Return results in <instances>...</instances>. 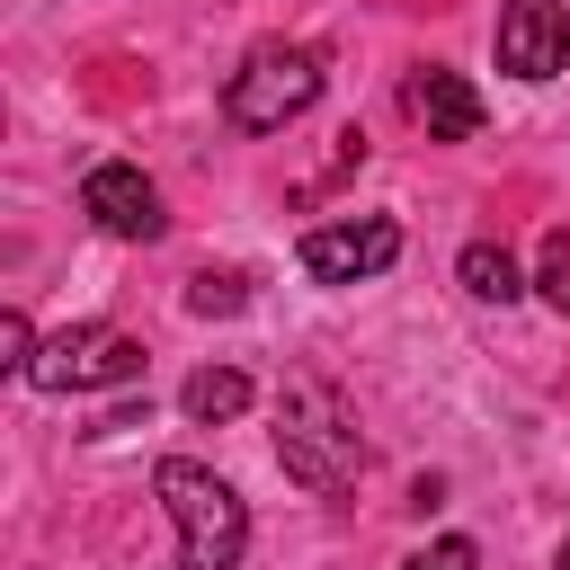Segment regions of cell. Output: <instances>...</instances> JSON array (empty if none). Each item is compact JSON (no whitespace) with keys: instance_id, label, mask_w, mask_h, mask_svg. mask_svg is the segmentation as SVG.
I'll return each instance as SVG.
<instances>
[{"instance_id":"1","label":"cell","mask_w":570,"mask_h":570,"mask_svg":"<svg viewBox=\"0 0 570 570\" xmlns=\"http://www.w3.org/2000/svg\"><path fill=\"white\" fill-rule=\"evenodd\" d=\"M276 463H285V481H303L312 499L356 490V472H365V436H356V419L338 410L330 383H285V410H276Z\"/></svg>"},{"instance_id":"2","label":"cell","mask_w":570,"mask_h":570,"mask_svg":"<svg viewBox=\"0 0 570 570\" xmlns=\"http://www.w3.org/2000/svg\"><path fill=\"white\" fill-rule=\"evenodd\" d=\"M151 490H160V508L178 517V570H240V552H249V508H240V490H232L223 472L169 454V463H151Z\"/></svg>"},{"instance_id":"3","label":"cell","mask_w":570,"mask_h":570,"mask_svg":"<svg viewBox=\"0 0 570 570\" xmlns=\"http://www.w3.org/2000/svg\"><path fill=\"white\" fill-rule=\"evenodd\" d=\"M321 53L312 45H249V62L223 80V116L240 125V134H285L312 98H321Z\"/></svg>"},{"instance_id":"4","label":"cell","mask_w":570,"mask_h":570,"mask_svg":"<svg viewBox=\"0 0 570 570\" xmlns=\"http://www.w3.org/2000/svg\"><path fill=\"white\" fill-rule=\"evenodd\" d=\"M142 374V338L107 330V321H80V330H53L27 365L36 392H107V383H134Z\"/></svg>"},{"instance_id":"5","label":"cell","mask_w":570,"mask_h":570,"mask_svg":"<svg viewBox=\"0 0 570 570\" xmlns=\"http://www.w3.org/2000/svg\"><path fill=\"white\" fill-rule=\"evenodd\" d=\"M392 258H401V223H383V214L303 232V276H312V285H365V276H383Z\"/></svg>"},{"instance_id":"6","label":"cell","mask_w":570,"mask_h":570,"mask_svg":"<svg viewBox=\"0 0 570 570\" xmlns=\"http://www.w3.org/2000/svg\"><path fill=\"white\" fill-rule=\"evenodd\" d=\"M80 214H89L107 240H160V232H169L160 187H151L134 160H98V169L80 178Z\"/></svg>"},{"instance_id":"7","label":"cell","mask_w":570,"mask_h":570,"mask_svg":"<svg viewBox=\"0 0 570 570\" xmlns=\"http://www.w3.org/2000/svg\"><path fill=\"white\" fill-rule=\"evenodd\" d=\"M499 71H508V80H552V71H570V9H561V0H508V9H499Z\"/></svg>"},{"instance_id":"8","label":"cell","mask_w":570,"mask_h":570,"mask_svg":"<svg viewBox=\"0 0 570 570\" xmlns=\"http://www.w3.org/2000/svg\"><path fill=\"white\" fill-rule=\"evenodd\" d=\"M401 98H410V116L428 125V142H472V134H481V89H472L463 71H445V62H419Z\"/></svg>"},{"instance_id":"9","label":"cell","mask_w":570,"mask_h":570,"mask_svg":"<svg viewBox=\"0 0 570 570\" xmlns=\"http://www.w3.org/2000/svg\"><path fill=\"white\" fill-rule=\"evenodd\" d=\"M178 410H187V419H205V428H223V419H240V410H249V374H240V365H205V374H187Z\"/></svg>"},{"instance_id":"10","label":"cell","mask_w":570,"mask_h":570,"mask_svg":"<svg viewBox=\"0 0 570 570\" xmlns=\"http://www.w3.org/2000/svg\"><path fill=\"white\" fill-rule=\"evenodd\" d=\"M454 276H463V294H481V303H517V294H525V276H517V258H508L499 240H472V249L454 258Z\"/></svg>"},{"instance_id":"11","label":"cell","mask_w":570,"mask_h":570,"mask_svg":"<svg viewBox=\"0 0 570 570\" xmlns=\"http://www.w3.org/2000/svg\"><path fill=\"white\" fill-rule=\"evenodd\" d=\"M240 303H249V276H232V267H205V276L187 285V312H196V321H232Z\"/></svg>"},{"instance_id":"12","label":"cell","mask_w":570,"mask_h":570,"mask_svg":"<svg viewBox=\"0 0 570 570\" xmlns=\"http://www.w3.org/2000/svg\"><path fill=\"white\" fill-rule=\"evenodd\" d=\"M36 347H45V338H36V321L9 303V312H0V365H9V374H27V365H36Z\"/></svg>"},{"instance_id":"13","label":"cell","mask_w":570,"mask_h":570,"mask_svg":"<svg viewBox=\"0 0 570 570\" xmlns=\"http://www.w3.org/2000/svg\"><path fill=\"white\" fill-rule=\"evenodd\" d=\"M401 570H481V552H472V534H436V543L410 552Z\"/></svg>"},{"instance_id":"14","label":"cell","mask_w":570,"mask_h":570,"mask_svg":"<svg viewBox=\"0 0 570 570\" xmlns=\"http://www.w3.org/2000/svg\"><path fill=\"white\" fill-rule=\"evenodd\" d=\"M543 294H552V312H570V276H552V285H543Z\"/></svg>"},{"instance_id":"15","label":"cell","mask_w":570,"mask_h":570,"mask_svg":"<svg viewBox=\"0 0 570 570\" xmlns=\"http://www.w3.org/2000/svg\"><path fill=\"white\" fill-rule=\"evenodd\" d=\"M561 570H570V534H561Z\"/></svg>"}]
</instances>
